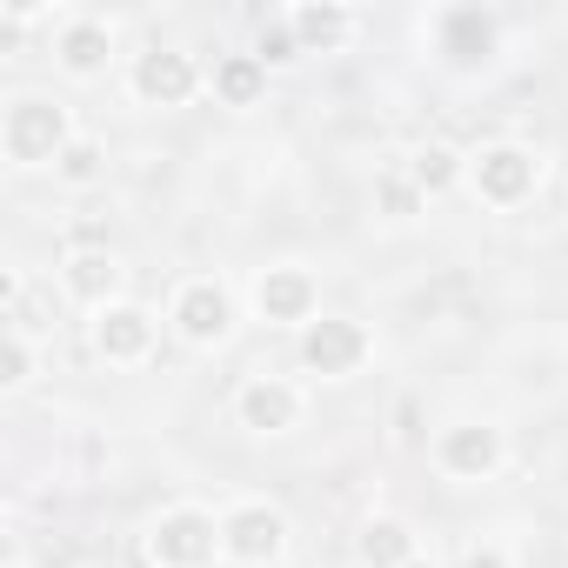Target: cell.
Listing matches in <instances>:
<instances>
[{"label":"cell","instance_id":"obj_2","mask_svg":"<svg viewBox=\"0 0 568 568\" xmlns=\"http://www.w3.org/2000/svg\"><path fill=\"white\" fill-rule=\"evenodd\" d=\"M214 548H221V528H214V515H201V508H174V515L154 521V555H161V568H207Z\"/></svg>","mask_w":568,"mask_h":568},{"label":"cell","instance_id":"obj_10","mask_svg":"<svg viewBox=\"0 0 568 568\" xmlns=\"http://www.w3.org/2000/svg\"><path fill=\"white\" fill-rule=\"evenodd\" d=\"M495 462H501V435H495V428L468 422V428H448V435H442V468H448V475L481 481Z\"/></svg>","mask_w":568,"mask_h":568},{"label":"cell","instance_id":"obj_24","mask_svg":"<svg viewBox=\"0 0 568 568\" xmlns=\"http://www.w3.org/2000/svg\"><path fill=\"white\" fill-rule=\"evenodd\" d=\"M408 568H428V561H408Z\"/></svg>","mask_w":568,"mask_h":568},{"label":"cell","instance_id":"obj_20","mask_svg":"<svg viewBox=\"0 0 568 568\" xmlns=\"http://www.w3.org/2000/svg\"><path fill=\"white\" fill-rule=\"evenodd\" d=\"M302 54V41H295V21H274V28H261V48H254V61L261 68H281V61H295Z\"/></svg>","mask_w":568,"mask_h":568},{"label":"cell","instance_id":"obj_23","mask_svg":"<svg viewBox=\"0 0 568 568\" xmlns=\"http://www.w3.org/2000/svg\"><path fill=\"white\" fill-rule=\"evenodd\" d=\"M462 568H508V555H501V548H468Z\"/></svg>","mask_w":568,"mask_h":568},{"label":"cell","instance_id":"obj_19","mask_svg":"<svg viewBox=\"0 0 568 568\" xmlns=\"http://www.w3.org/2000/svg\"><path fill=\"white\" fill-rule=\"evenodd\" d=\"M375 201H382V214H395V221L422 214V187L402 181V174H382V181H375Z\"/></svg>","mask_w":568,"mask_h":568},{"label":"cell","instance_id":"obj_5","mask_svg":"<svg viewBox=\"0 0 568 568\" xmlns=\"http://www.w3.org/2000/svg\"><path fill=\"white\" fill-rule=\"evenodd\" d=\"M194 88H201V74H194V61L174 54V48H148V54L134 61V94H141L148 108H181Z\"/></svg>","mask_w":568,"mask_h":568},{"label":"cell","instance_id":"obj_13","mask_svg":"<svg viewBox=\"0 0 568 568\" xmlns=\"http://www.w3.org/2000/svg\"><path fill=\"white\" fill-rule=\"evenodd\" d=\"M108 48H114L108 21H74V28H61V41H54V54H61L68 74H101V68H108Z\"/></svg>","mask_w":568,"mask_h":568},{"label":"cell","instance_id":"obj_21","mask_svg":"<svg viewBox=\"0 0 568 568\" xmlns=\"http://www.w3.org/2000/svg\"><path fill=\"white\" fill-rule=\"evenodd\" d=\"M101 148L94 141H68V154H61V181H74V187H88V181H101Z\"/></svg>","mask_w":568,"mask_h":568},{"label":"cell","instance_id":"obj_18","mask_svg":"<svg viewBox=\"0 0 568 568\" xmlns=\"http://www.w3.org/2000/svg\"><path fill=\"white\" fill-rule=\"evenodd\" d=\"M455 174H462V154H455V148L428 141V148L415 154V187H422V194H442V187H455Z\"/></svg>","mask_w":568,"mask_h":568},{"label":"cell","instance_id":"obj_4","mask_svg":"<svg viewBox=\"0 0 568 568\" xmlns=\"http://www.w3.org/2000/svg\"><path fill=\"white\" fill-rule=\"evenodd\" d=\"M281 541H288V521H281L267 501H247V508H234V515L221 521V548H227L234 561H274Z\"/></svg>","mask_w":568,"mask_h":568},{"label":"cell","instance_id":"obj_14","mask_svg":"<svg viewBox=\"0 0 568 568\" xmlns=\"http://www.w3.org/2000/svg\"><path fill=\"white\" fill-rule=\"evenodd\" d=\"M355 34V14L348 8H295V41H302V54H328V48H342Z\"/></svg>","mask_w":568,"mask_h":568},{"label":"cell","instance_id":"obj_1","mask_svg":"<svg viewBox=\"0 0 568 568\" xmlns=\"http://www.w3.org/2000/svg\"><path fill=\"white\" fill-rule=\"evenodd\" d=\"M0 148H8V161L21 168H41V161H61L68 154V114L41 94L14 101L8 108V128H0Z\"/></svg>","mask_w":568,"mask_h":568},{"label":"cell","instance_id":"obj_11","mask_svg":"<svg viewBox=\"0 0 568 568\" xmlns=\"http://www.w3.org/2000/svg\"><path fill=\"white\" fill-rule=\"evenodd\" d=\"M295 408H302V402H295V388H288V382H267V375H261V382H247V388H241V422H247V428H261V435L295 428Z\"/></svg>","mask_w":568,"mask_h":568},{"label":"cell","instance_id":"obj_12","mask_svg":"<svg viewBox=\"0 0 568 568\" xmlns=\"http://www.w3.org/2000/svg\"><path fill=\"white\" fill-rule=\"evenodd\" d=\"M442 54H448L455 68L488 61V54H495V21H488L481 8H455V14L442 21Z\"/></svg>","mask_w":568,"mask_h":568},{"label":"cell","instance_id":"obj_7","mask_svg":"<svg viewBox=\"0 0 568 568\" xmlns=\"http://www.w3.org/2000/svg\"><path fill=\"white\" fill-rule=\"evenodd\" d=\"M174 328H181L187 342H221V335L234 328V302H227V288H214V281H187L181 302H174Z\"/></svg>","mask_w":568,"mask_h":568},{"label":"cell","instance_id":"obj_9","mask_svg":"<svg viewBox=\"0 0 568 568\" xmlns=\"http://www.w3.org/2000/svg\"><path fill=\"white\" fill-rule=\"evenodd\" d=\"M94 348H101L108 362H141V355L154 348V315H148V308H108L101 328H94Z\"/></svg>","mask_w":568,"mask_h":568},{"label":"cell","instance_id":"obj_16","mask_svg":"<svg viewBox=\"0 0 568 568\" xmlns=\"http://www.w3.org/2000/svg\"><path fill=\"white\" fill-rule=\"evenodd\" d=\"M362 561L368 568H408L415 561V535L402 521H368L362 528Z\"/></svg>","mask_w":568,"mask_h":568},{"label":"cell","instance_id":"obj_17","mask_svg":"<svg viewBox=\"0 0 568 568\" xmlns=\"http://www.w3.org/2000/svg\"><path fill=\"white\" fill-rule=\"evenodd\" d=\"M114 281H121V267H114V254H101V247H88V254L68 261V288H74L81 302H108Z\"/></svg>","mask_w":568,"mask_h":568},{"label":"cell","instance_id":"obj_6","mask_svg":"<svg viewBox=\"0 0 568 568\" xmlns=\"http://www.w3.org/2000/svg\"><path fill=\"white\" fill-rule=\"evenodd\" d=\"M475 187H481V201L515 207V201L535 187V154H528V148H515V141L481 148V161H475Z\"/></svg>","mask_w":568,"mask_h":568},{"label":"cell","instance_id":"obj_22","mask_svg":"<svg viewBox=\"0 0 568 568\" xmlns=\"http://www.w3.org/2000/svg\"><path fill=\"white\" fill-rule=\"evenodd\" d=\"M0 382H8V388L28 382V342H21V328L8 335V348H0Z\"/></svg>","mask_w":568,"mask_h":568},{"label":"cell","instance_id":"obj_3","mask_svg":"<svg viewBox=\"0 0 568 568\" xmlns=\"http://www.w3.org/2000/svg\"><path fill=\"white\" fill-rule=\"evenodd\" d=\"M302 362H308L315 375H355V368L368 362V328H362V322H342V315L308 322V335H302Z\"/></svg>","mask_w":568,"mask_h":568},{"label":"cell","instance_id":"obj_15","mask_svg":"<svg viewBox=\"0 0 568 568\" xmlns=\"http://www.w3.org/2000/svg\"><path fill=\"white\" fill-rule=\"evenodd\" d=\"M261 88H267V68H261L254 54H227V61L214 68V94H221L227 108H254Z\"/></svg>","mask_w":568,"mask_h":568},{"label":"cell","instance_id":"obj_8","mask_svg":"<svg viewBox=\"0 0 568 568\" xmlns=\"http://www.w3.org/2000/svg\"><path fill=\"white\" fill-rule=\"evenodd\" d=\"M254 308H261V322H308L315 315V281L302 267H267L261 288H254Z\"/></svg>","mask_w":568,"mask_h":568}]
</instances>
